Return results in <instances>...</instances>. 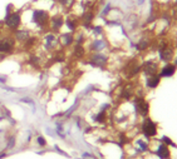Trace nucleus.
Segmentation results:
<instances>
[{
    "label": "nucleus",
    "mask_w": 177,
    "mask_h": 159,
    "mask_svg": "<svg viewBox=\"0 0 177 159\" xmlns=\"http://www.w3.org/2000/svg\"><path fill=\"white\" fill-rule=\"evenodd\" d=\"M49 18H50V14L46 10H44V9L38 8V9H33L32 10V22L40 30H45L48 28Z\"/></svg>",
    "instance_id": "1"
},
{
    "label": "nucleus",
    "mask_w": 177,
    "mask_h": 159,
    "mask_svg": "<svg viewBox=\"0 0 177 159\" xmlns=\"http://www.w3.org/2000/svg\"><path fill=\"white\" fill-rule=\"evenodd\" d=\"M22 23H23V10H14L12 14L4 16L3 19V25L12 31L19 29L22 26Z\"/></svg>",
    "instance_id": "2"
},
{
    "label": "nucleus",
    "mask_w": 177,
    "mask_h": 159,
    "mask_svg": "<svg viewBox=\"0 0 177 159\" xmlns=\"http://www.w3.org/2000/svg\"><path fill=\"white\" fill-rule=\"evenodd\" d=\"M15 39L12 35H6L4 38H0V54H12L15 49Z\"/></svg>",
    "instance_id": "3"
},
{
    "label": "nucleus",
    "mask_w": 177,
    "mask_h": 159,
    "mask_svg": "<svg viewBox=\"0 0 177 159\" xmlns=\"http://www.w3.org/2000/svg\"><path fill=\"white\" fill-rule=\"evenodd\" d=\"M64 25V18L62 14H54V15H50L49 18V24H48V28L50 29V31L53 33H57L62 29V26Z\"/></svg>",
    "instance_id": "4"
},
{
    "label": "nucleus",
    "mask_w": 177,
    "mask_h": 159,
    "mask_svg": "<svg viewBox=\"0 0 177 159\" xmlns=\"http://www.w3.org/2000/svg\"><path fill=\"white\" fill-rule=\"evenodd\" d=\"M58 44H59V40H58V36L55 35V33L49 31L44 35V45H45V49L48 51L55 49Z\"/></svg>",
    "instance_id": "5"
},
{
    "label": "nucleus",
    "mask_w": 177,
    "mask_h": 159,
    "mask_svg": "<svg viewBox=\"0 0 177 159\" xmlns=\"http://www.w3.org/2000/svg\"><path fill=\"white\" fill-rule=\"evenodd\" d=\"M13 36H14V39L15 41H19V43H25L28 39H30L32 38V31L28 29V28H19V29H16L15 31H13Z\"/></svg>",
    "instance_id": "6"
},
{
    "label": "nucleus",
    "mask_w": 177,
    "mask_h": 159,
    "mask_svg": "<svg viewBox=\"0 0 177 159\" xmlns=\"http://www.w3.org/2000/svg\"><path fill=\"white\" fill-rule=\"evenodd\" d=\"M142 132H143L145 135H147V137H153V135H156V133H157L156 124L153 123L152 120L146 119V120L143 121V124H142Z\"/></svg>",
    "instance_id": "7"
},
{
    "label": "nucleus",
    "mask_w": 177,
    "mask_h": 159,
    "mask_svg": "<svg viewBox=\"0 0 177 159\" xmlns=\"http://www.w3.org/2000/svg\"><path fill=\"white\" fill-rule=\"evenodd\" d=\"M58 40H59V44L60 45H63V46H69L74 41V36H73L72 33H64V34H60L58 36Z\"/></svg>",
    "instance_id": "8"
},
{
    "label": "nucleus",
    "mask_w": 177,
    "mask_h": 159,
    "mask_svg": "<svg viewBox=\"0 0 177 159\" xmlns=\"http://www.w3.org/2000/svg\"><path fill=\"white\" fill-rule=\"evenodd\" d=\"M90 63L93 65H96V67H103V65H106V63H107V57L103 55V54L97 53V54H94L92 57Z\"/></svg>",
    "instance_id": "9"
},
{
    "label": "nucleus",
    "mask_w": 177,
    "mask_h": 159,
    "mask_svg": "<svg viewBox=\"0 0 177 159\" xmlns=\"http://www.w3.org/2000/svg\"><path fill=\"white\" fill-rule=\"evenodd\" d=\"M136 107H137V110L139 111V114H142V115H146L148 113V109H150L148 104L143 99H138L136 103Z\"/></svg>",
    "instance_id": "10"
},
{
    "label": "nucleus",
    "mask_w": 177,
    "mask_h": 159,
    "mask_svg": "<svg viewBox=\"0 0 177 159\" xmlns=\"http://www.w3.org/2000/svg\"><path fill=\"white\" fill-rule=\"evenodd\" d=\"M74 3H76V0H57V4L62 9H66V10L72 9L74 6Z\"/></svg>",
    "instance_id": "11"
},
{
    "label": "nucleus",
    "mask_w": 177,
    "mask_h": 159,
    "mask_svg": "<svg viewBox=\"0 0 177 159\" xmlns=\"http://www.w3.org/2000/svg\"><path fill=\"white\" fill-rule=\"evenodd\" d=\"M158 83H160V77L153 74V75H150L147 79V87L148 88H156L158 85Z\"/></svg>",
    "instance_id": "12"
},
{
    "label": "nucleus",
    "mask_w": 177,
    "mask_h": 159,
    "mask_svg": "<svg viewBox=\"0 0 177 159\" xmlns=\"http://www.w3.org/2000/svg\"><path fill=\"white\" fill-rule=\"evenodd\" d=\"M64 23H66V25L68 26V29L70 31H74L76 30V28H77V22L73 19L72 16H68L67 19H64Z\"/></svg>",
    "instance_id": "13"
},
{
    "label": "nucleus",
    "mask_w": 177,
    "mask_h": 159,
    "mask_svg": "<svg viewBox=\"0 0 177 159\" xmlns=\"http://www.w3.org/2000/svg\"><path fill=\"white\" fill-rule=\"evenodd\" d=\"M175 73V67L173 65H166L161 71V77H171Z\"/></svg>",
    "instance_id": "14"
},
{
    "label": "nucleus",
    "mask_w": 177,
    "mask_h": 159,
    "mask_svg": "<svg viewBox=\"0 0 177 159\" xmlns=\"http://www.w3.org/2000/svg\"><path fill=\"white\" fill-rule=\"evenodd\" d=\"M157 154L160 155L161 158H168L170 157V152H168V149H167L166 145H161L160 148H158Z\"/></svg>",
    "instance_id": "15"
},
{
    "label": "nucleus",
    "mask_w": 177,
    "mask_h": 159,
    "mask_svg": "<svg viewBox=\"0 0 177 159\" xmlns=\"http://www.w3.org/2000/svg\"><path fill=\"white\" fill-rule=\"evenodd\" d=\"M106 46V44H104V41L103 40H96L94 43L92 44V49L94 50V51H100L102 49H103Z\"/></svg>",
    "instance_id": "16"
},
{
    "label": "nucleus",
    "mask_w": 177,
    "mask_h": 159,
    "mask_svg": "<svg viewBox=\"0 0 177 159\" xmlns=\"http://www.w3.org/2000/svg\"><path fill=\"white\" fill-rule=\"evenodd\" d=\"M171 58H172V53H171V50H167V49H165V50H162V51H161V59H162V60L168 61Z\"/></svg>",
    "instance_id": "17"
},
{
    "label": "nucleus",
    "mask_w": 177,
    "mask_h": 159,
    "mask_svg": "<svg viewBox=\"0 0 177 159\" xmlns=\"http://www.w3.org/2000/svg\"><path fill=\"white\" fill-rule=\"evenodd\" d=\"M20 101L22 103H25V104L30 105L33 109H35V103H34V100L32 98H29V97H23V98H20Z\"/></svg>",
    "instance_id": "18"
},
{
    "label": "nucleus",
    "mask_w": 177,
    "mask_h": 159,
    "mask_svg": "<svg viewBox=\"0 0 177 159\" xmlns=\"http://www.w3.org/2000/svg\"><path fill=\"white\" fill-rule=\"evenodd\" d=\"M15 147V135H10L6 140V149H13Z\"/></svg>",
    "instance_id": "19"
},
{
    "label": "nucleus",
    "mask_w": 177,
    "mask_h": 159,
    "mask_svg": "<svg viewBox=\"0 0 177 159\" xmlns=\"http://www.w3.org/2000/svg\"><path fill=\"white\" fill-rule=\"evenodd\" d=\"M36 144H38L39 147H45L46 145V140L43 135H38L36 137Z\"/></svg>",
    "instance_id": "20"
},
{
    "label": "nucleus",
    "mask_w": 177,
    "mask_h": 159,
    "mask_svg": "<svg viewBox=\"0 0 177 159\" xmlns=\"http://www.w3.org/2000/svg\"><path fill=\"white\" fill-rule=\"evenodd\" d=\"M4 90H8V91H13V93H15V91H18V89H15V88H10V87H6V85H4V87H2Z\"/></svg>",
    "instance_id": "21"
},
{
    "label": "nucleus",
    "mask_w": 177,
    "mask_h": 159,
    "mask_svg": "<svg viewBox=\"0 0 177 159\" xmlns=\"http://www.w3.org/2000/svg\"><path fill=\"white\" fill-rule=\"evenodd\" d=\"M6 81H8V77H5V75L0 77V83H2V84H5Z\"/></svg>",
    "instance_id": "22"
},
{
    "label": "nucleus",
    "mask_w": 177,
    "mask_h": 159,
    "mask_svg": "<svg viewBox=\"0 0 177 159\" xmlns=\"http://www.w3.org/2000/svg\"><path fill=\"white\" fill-rule=\"evenodd\" d=\"M54 149H55V151H57V152H59L60 154H63V155H67L66 153H64V152L62 151V149H59V147H58V145H54Z\"/></svg>",
    "instance_id": "23"
},
{
    "label": "nucleus",
    "mask_w": 177,
    "mask_h": 159,
    "mask_svg": "<svg viewBox=\"0 0 177 159\" xmlns=\"http://www.w3.org/2000/svg\"><path fill=\"white\" fill-rule=\"evenodd\" d=\"M6 155H8V153H3V154H0V159L4 158V157H6Z\"/></svg>",
    "instance_id": "24"
},
{
    "label": "nucleus",
    "mask_w": 177,
    "mask_h": 159,
    "mask_svg": "<svg viewBox=\"0 0 177 159\" xmlns=\"http://www.w3.org/2000/svg\"><path fill=\"white\" fill-rule=\"evenodd\" d=\"M4 25H3V20L2 22H0V34H2V28H3Z\"/></svg>",
    "instance_id": "25"
},
{
    "label": "nucleus",
    "mask_w": 177,
    "mask_h": 159,
    "mask_svg": "<svg viewBox=\"0 0 177 159\" xmlns=\"http://www.w3.org/2000/svg\"><path fill=\"white\" fill-rule=\"evenodd\" d=\"M5 119V117H3V115H0V121H2V120H4Z\"/></svg>",
    "instance_id": "26"
},
{
    "label": "nucleus",
    "mask_w": 177,
    "mask_h": 159,
    "mask_svg": "<svg viewBox=\"0 0 177 159\" xmlns=\"http://www.w3.org/2000/svg\"><path fill=\"white\" fill-rule=\"evenodd\" d=\"M48 2H55V0H48Z\"/></svg>",
    "instance_id": "27"
},
{
    "label": "nucleus",
    "mask_w": 177,
    "mask_h": 159,
    "mask_svg": "<svg viewBox=\"0 0 177 159\" xmlns=\"http://www.w3.org/2000/svg\"><path fill=\"white\" fill-rule=\"evenodd\" d=\"M2 132H3V129H0V133H2Z\"/></svg>",
    "instance_id": "28"
},
{
    "label": "nucleus",
    "mask_w": 177,
    "mask_h": 159,
    "mask_svg": "<svg viewBox=\"0 0 177 159\" xmlns=\"http://www.w3.org/2000/svg\"><path fill=\"white\" fill-rule=\"evenodd\" d=\"M0 104H2V103H0Z\"/></svg>",
    "instance_id": "29"
}]
</instances>
